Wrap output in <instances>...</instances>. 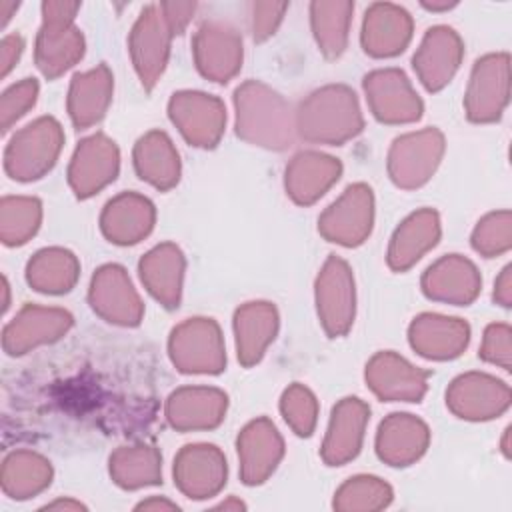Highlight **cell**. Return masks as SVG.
<instances>
[{
	"label": "cell",
	"mask_w": 512,
	"mask_h": 512,
	"mask_svg": "<svg viewBox=\"0 0 512 512\" xmlns=\"http://www.w3.org/2000/svg\"><path fill=\"white\" fill-rule=\"evenodd\" d=\"M238 136L266 148H286L292 142V120L286 102L262 84L248 82L236 90Z\"/></svg>",
	"instance_id": "6da1fadb"
},
{
	"label": "cell",
	"mask_w": 512,
	"mask_h": 512,
	"mask_svg": "<svg viewBox=\"0 0 512 512\" xmlns=\"http://www.w3.org/2000/svg\"><path fill=\"white\" fill-rule=\"evenodd\" d=\"M362 118L354 92L344 86H328L314 92L300 108L298 130L314 142L340 144L356 136Z\"/></svg>",
	"instance_id": "7a4b0ae2"
},
{
	"label": "cell",
	"mask_w": 512,
	"mask_h": 512,
	"mask_svg": "<svg viewBox=\"0 0 512 512\" xmlns=\"http://www.w3.org/2000/svg\"><path fill=\"white\" fill-rule=\"evenodd\" d=\"M60 146V124L54 118H38L12 136L4 152V170L14 180H36L54 166Z\"/></svg>",
	"instance_id": "3957f363"
},
{
	"label": "cell",
	"mask_w": 512,
	"mask_h": 512,
	"mask_svg": "<svg viewBox=\"0 0 512 512\" xmlns=\"http://www.w3.org/2000/svg\"><path fill=\"white\" fill-rule=\"evenodd\" d=\"M78 4L46 2L44 24L36 40V64L44 76L54 78L72 66L84 52L82 36L70 26Z\"/></svg>",
	"instance_id": "277c9868"
},
{
	"label": "cell",
	"mask_w": 512,
	"mask_h": 512,
	"mask_svg": "<svg viewBox=\"0 0 512 512\" xmlns=\"http://www.w3.org/2000/svg\"><path fill=\"white\" fill-rule=\"evenodd\" d=\"M170 352L184 372H218L224 364L220 332L212 320L196 318L174 330Z\"/></svg>",
	"instance_id": "5b68a950"
},
{
	"label": "cell",
	"mask_w": 512,
	"mask_h": 512,
	"mask_svg": "<svg viewBox=\"0 0 512 512\" xmlns=\"http://www.w3.org/2000/svg\"><path fill=\"white\" fill-rule=\"evenodd\" d=\"M318 312L330 336L344 334L354 318V286L348 266L330 258L318 278Z\"/></svg>",
	"instance_id": "8992f818"
},
{
	"label": "cell",
	"mask_w": 512,
	"mask_h": 512,
	"mask_svg": "<svg viewBox=\"0 0 512 512\" xmlns=\"http://www.w3.org/2000/svg\"><path fill=\"white\" fill-rule=\"evenodd\" d=\"M372 226V194L364 184L350 186L320 220V230L332 242L360 244Z\"/></svg>",
	"instance_id": "52a82bcc"
},
{
	"label": "cell",
	"mask_w": 512,
	"mask_h": 512,
	"mask_svg": "<svg viewBox=\"0 0 512 512\" xmlns=\"http://www.w3.org/2000/svg\"><path fill=\"white\" fill-rule=\"evenodd\" d=\"M72 324V316L56 308L26 306L4 328L2 346L8 354H24L30 348L60 338Z\"/></svg>",
	"instance_id": "ba28073f"
},
{
	"label": "cell",
	"mask_w": 512,
	"mask_h": 512,
	"mask_svg": "<svg viewBox=\"0 0 512 512\" xmlns=\"http://www.w3.org/2000/svg\"><path fill=\"white\" fill-rule=\"evenodd\" d=\"M442 152V136L436 130L398 138L390 152V174L400 186H418L434 172Z\"/></svg>",
	"instance_id": "9c48e42d"
},
{
	"label": "cell",
	"mask_w": 512,
	"mask_h": 512,
	"mask_svg": "<svg viewBox=\"0 0 512 512\" xmlns=\"http://www.w3.org/2000/svg\"><path fill=\"white\" fill-rule=\"evenodd\" d=\"M364 88L378 120L410 122L418 120L422 114V102L414 96L406 76L398 70H380L366 76Z\"/></svg>",
	"instance_id": "30bf717a"
},
{
	"label": "cell",
	"mask_w": 512,
	"mask_h": 512,
	"mask_svg": "<svg viewBox=\"0 0 512 512\" xmlns=\"http://www.w3.org/2000/svg\"><path fill=\"white\" fill-rule=\"evenodd\" d=\"M170 116L180 126L184 136L196 146H214L226 120L220 100L206 94H174Z\"/></svg>",
	"instance_id": "8fae6325"
},
{
	"label": "cell",
	"mask_w": 512,
	"mask_h": 512,
	"mask_svg": "<svg viewBox=\"0 0 512 512\" xmlns=\"http://www.w3.org/2000/svg\"><path fill=\"white\" fill-rule=\"evenodd\" d=\"M174 476L190 498H206L226 482V460L216 446H186L176 460Z\"/></svg>",
	"instance_id": "7c38bea8"
},
{
	"label": "cell",
	"mask_w": 512,
	"mask_h": 512,
	"mask_svg": "<svg viewBox=\"0 0 512 512\" xmlns=\"http://www.w3.org/2000/svg\"><path fill=\"white\" fill-rule=\"evenodd\" d=\"M118 170V150L104 136H92L78 146L72 166L70 184L78 196H90L106 182L114 180Z\"/></svg>",
	"instance_id": "4fadbf2b"
},
{
	"label": "cell",
	"mask_w": 512,
	"mask_h": 512,
	"mask_svg": "<svg viewBox=\"0 0 512 512\" xmlns=\"http://www.w3.org/2000/svg\"><path fill=\"white\" fill-rule=\"evenodd\" d=\"M90 300L94 310L110 318V322L136 324L142 314L140 300L126 280V274L118 266H106L94 276Z\"/></svg>",
	"instance_id": "5bb4252c"
},
{
	"label": "cell",
	"mask_w": 512,
	"mask_h": 512,
	"mask_svg": "<svg viewBox=\"0 0 512 512\" xmlns=\"http://www.w3.org/2000/svg\"><path fill=\"white\" fill-rule=\"evenodd\" d=\"M368 414V406L358 398H346L334 408L322 450V456L328 464L338 466L358 454Z\"/></svg>",
	"instance_id": "9a60e30c"
},
{
	"label": "cell",
	"mask_w": 512,
	"mask_h": 512,
	"mask_svg": "<svg viewBox=\"0 0 512 512\" xmlns=\"http://www.w3.org/2000/svg\"><path fill=\"white\" fill-rule=\"evenodd\" d=\"M242 456V478L246 484H260L276 468L282 456V440L268 420L252 422L238 438Z\"/></svg>",
	"instance_id": "2e32d148"
},
{
	"label": "cell",
	"mask_w": 512,
	"mask_h": 512,
	"mask_svg": "<svg viewBox=\"0 0 512 512\" xmlns=\"http://www.w3.org/2000/svg\"><path fill=\"white\" fill-rule=\"evenodd\" d=\"M366 380L382 398L418 400L426 390V372L416 370L396 354H378L368 370Z\"/></svg>",
	"instance_id": "e0dca14e"
},
{
	"label": "cell",
	"mask_w": 512,
	"mask_h": 512,
	"mask_svg": "<svg viewBox=\"0 0 512 512\" xmlns=\"http://www.w3.org/2000/svg\"><path fill=\"white\" fill-rule=\"evenodd\" d=\"M168 28L156 16V8L150 6L142 12V18L134 26L132 34V56L136 70L142 78V84L148 88L156 82L158 74L164 68L168 54Z\"/></svg>",
	"instance_id": "ac0fdd59"
},
{
	"label": "cell",
	"mask_w": 512,
	"mask_h": 512,
	"mask_svg": "<svg viewBox=\"0 0 512 512\" xmlns=\"http://www.w3.org/2000/svg\"><path fill=\"white\" fill-rule=\"evenodd\" d=\"M194 48L198 68L204 76H210L216 82H226L238 70L242 50L232 30L216 24H206L200 28Z\"/></svg>",
	"instance_id": "d6986e66"
},
{
	"label": "cell",
	"mask_w": 512,
	"mask_h": 512,
	"mask_svg": "<svg viewBox=\"0 0 512 512\" xmlns=\"http://www.w3.org/2000/svg\"><path fill=\"white\" fill-rule=\"evenodd\" d=\"M428 444L426 426L410 414H392L378 432V454L392 466H406L416 460Z\"/></svg>",
	"instance_id": "ffe728a7"
},
{
	"label": "cell",
	"mask_w": 512,
	"mask_h": 512,
	"mask_svg": "<svg viewBox=\"0 0 512 512\" xmlns=\"http://www.w3.org/2000/svg\"><path fill=\"white\" fill-rule=\"evenodd\" d=\"M460 58L458 38L450 28L428 30L420 52L414 56V68L418 70L428 90L442 88L454 74Z\"/></svg>",
	"instance_id": "44dd1931"
},
{
	"label": "cell",
	"mask_w": 512,
	"mask_h": 512,
	"mask_svg": "<svg viewBox=\"0 0 512 512\" xmlns=\"http://www.w3.org/2000/svg\"><path fill=\"white\" fill-rule=\"evenodd\" d=\"M338 174L340 164L334 158L314 152L298 154L286 170V188H290V196L296 202L308 204L322 196L324 190L338 180Z\"/></svg>",
	"instance_id": "7402d4cb"
},
{
	"label": "cell",
	"mask_w": 512,
	"mask_h": 512,
	"mask_svg": "<svg viewBox=\"0 0 512 512\" xmlns=\"http://www.w3.org/2000/svg\"><path fill=\"white\" fill-rule=\"evenodd\" d=\"M410 38V18L404 10L390 4H378L366 14L364 46L374 56H392L402 52Z\"/></svg>",
	"instance_id": "603a6c76"
},
{
	"label": "cell",
	"mask_w": 512,
	"mask_h": 512,
	"mask_svg": "<svg viewBox=\"0 0 512 512\" xmlns=\"http://www.w3.org/2000/svg\"><path fill=\"white\" fill-rule=\"evenodd\" d=\"M154 210L146 198L124 194L110 202L102 216V228L112 242L130 244L138 242L152 228Z\"/></svg>",
	"instance_id": "cb8c5ba5"
},
{
	"label": "cell",
	"mask_w": 512,
	"mask_h": 512,
	"mask_svg": "<svg viewBox=\"0 0 512 512\" xmlns=\"http://www.w3.org/2000/svg\"><path fill=\"white\" fill-rule=\"evenodd\" d=\"M226 396L218 390L186 388L172 394L168 402V418L176 428H210L222 420Z\"/></svg>",
	"instance_id": "d4e9b609"
},
{
	"label": "cell",
	"mask_w": 512,
	"mask_h": 512,
	"mask_svg": "<svg viewBox=\"0 0 512 512\" xmlns=\"http://www.w3.org/2000/svg\"><path fill=\"white\" fill-rule=\"evenodd\" d=\"M182 268L184 258L172 244L158 246L140 262L142 280L146 282L148 290L168 308H174L180 302Z\"/></svg>",
	"instance_id": "484cf974"
},
{
	"label": "cell",
	"mask_w": 512,
	"mask_h": 512,
	"mask_svg": "<svg viewBox=\"0 0 512 512\" xmlns=\"http://www.w3.org/2000/svg\"><path fill=\"white\" fill-rule=\"evenodd\" d=\"M468 328L466 324L454 322L452 318L420 316L410 328V342L428 358H450L466 346Z\"/></svg>",
	"instance_id": "4316f807"
},
{
	"label": "cell",
	"mask_w": 512,
	"mask_h": 512,
	"mask_svg": "<svg viewBox=\"0 0 512 512\" xmlns=\"http://www.w3.org/2000/svg\"><path fill=\"white\" fill-rule=\"evenodd\" d=\"M52 468L34 452H12L2 466V490L14 500H26L50 484Z\"/></svg>",
	"instance_id": "83f0119b"
},
{
	"label": "cell",
	"mask_w": 512,
	"mask_h": 512,
	"mask_svg": "<svg viewBox=\"0 0 512 512\" xmlns=\"http://www.w3.org/2000/svg\"><path fill=\"white\" fill-rule=\"evenodd\" d=\"M440 234L438 228V216L430 210L414 214L410 220L398 228V232L392 238L390 246V266L396 270H404L410 264H414L422 252H426L430 246L436 244V238Z\"/></svg>",
	"instance_id": "f1b7e54d"
},
{
	"label": "cell",
	"mask_w": 512,
	"mask_h": 512,
	"mask_svg": "<svg viewBox=\"0 0 512 512\" xmlns=\"http://www.w3.org/2000/svg\"><path fill=\"white\" fill-rule=\"evenodd\" d=\"M110 100V74L104 66L88 74L74 76L70 88V116L78 128L90 126L104 116Z\"/></svg>",
	"instance_id": "f546056e"
},
{
	"label": "cell",
	"mask_w": 512,
	"mask_h": 512,
	"mask_svg": "<svg viewBox=\"0 0 512 512\" xmlns=\"http://www.w3.org/2000/svg\"><path fill=\"white\" fill-rule=\"evenodd\" d=\"M276 332V312L266 302L250 304L236 314V334H238V358L244 364H254L260 360L266 344Z\"/></svg>",
	"instance_id": "4dcf8cb0"
},
{
	"label": "cell",
	"mask_w": 512,
	"mask_h": 512,
	"mask_svg": "<svg viewBox=\"0 0 512 512\" xmlns=\"http://www.w3.org/2000/svg\"><path fill=\"white\" fill-rule=\"evenodd\" d=\"M134 158L142 180H148L158 188H170L178 182V154L162 132L144 136L136 146Z\"/></svg>",
	"instance_id": "1f68e13d"
},
{
	"label": "cell",
	"mask_w": 512,
	"mask_h": 512,
	"mask_svg": "<svg viewBox=\"0 0 512 512\" xmlns=\"http://www.w3.org/2000/svg\"><path fill=\"white\" fill-rule=\"evenodd\" d=\"M78 276V264L76 258L58 248L42 250L38 252L26 268V278L30 286H34L40 292H66L76 282Z\"/></svg>",
	"instance_id": "d6a6232c"
},
{
	"label": "cell",
	"mask_w": 512,
	"mask_h": 512,
	"mask_svg": "<svg viewBox=\"0 0 512 512\" xmlns=\"http://www.w3.org/2000/svg\"><path fill=\"white\" fill-rule=\"evenodd\" d=\"M424 292L430 298L468 302L476 292L474 268L458 258L440 260L424 276Z\"/></svg>",
	"instance_id": "836d02e7"
},
{
	"label": "cell",
	"mask_w": 512,
	"mask_h": 512,
	"mask_svg": "<svg viewBox=\"0 0 512 512\" xmlns=\"http://www.w3.org/2000/svg\"><path fill=\"white\" fill-rule=\"evenodd\" d=\"M40 202L36 198L6 196L0 204V236L6 246L24 244L40 224Z\"/></svg>",
	"instance_id": "e575fe53"
},
{
	"label": "cell",
	"mask_w": 512,
	"mask_h": 512,
	"mask_svg": "<svg viewBox=\"0 0 512 512\" xmlns=\"http://www.w3.org/2000/svg\"><path fill=\"white\" fill-rule=\"evenodd\" d=\"M110 472L124 488L156 484L160 478V458L146 446L136 450H120L110 460Z\"/></svg>",
	"instance_id": "d590c367"
},
{
	"label": "cell",
	"mask_w": 512,
	"mask_h": 512,
	"mask_svg": "<svg viewBox=\"0 0 512 512\" xmlns=\"http://www.w3.org/2000/svg\"><path fill=\"white\" fill-rule=\"evenodd\" d=\"M352 4H312V22L318 44L328 56H338L346 44Z\"/></svg>",
	"instance_id": "8d00e7d4"
},
{
	"label": "cell",
	"mask_w": 512,
	"mask_h": 512,
	"mask_svg": "<svg viewBox=\"0 0 512 512\" xmlns=\"http://www.w3.org/2000/svg\"><path fill=\"white\" fill-rule=\"evenodd\" d=\"M392 500V490L388 484L380 482L378 478H370V476H358V478H350V482H346L336 500L334 506L340 510H374V508H382Z\"/></svg>",
	"instance_id": "74e56055"
},
{
	"label": "cell",
	"mask_w": 512,
	"mask_h": 512,
	"mask_svg": "<svg viewBox=\"0 0 512 512\" xmlns=\"http://www.w3.org/2000/svg\"><path fill=\"white\" fill-rule=\"evenodd\" d=\"M282 412L286 422L296 430L300 436H308L314 428L316 422V402L314 396L302 388V386H292L286 390L282 398Z\"/></svg>",
	"instance_id": "f35d334b"
},
{
	"label": "cell",
	"mask_w": 512,
	"mask_h": 512,
	"mask_svg": "<svg viewBox=\"0 0 512 512\" xmlns=\"http://www.w3.org/2000/svg\"><path fill=\"white\" fill-rule=\"evenodd\" d=\"M38 94V82L34 78H24L22 82L10 86L0 100V126L2 132H8L10 126L34 106Z\"/></svg>",
	"instance_id": "ab89813d"
},
{
	"label": "cell",
	"mask_w": 512,
	"mask_h": 512,
	"mask_svg": "<svg viewBox=\"0 0 512 512\" xmlns=\"http://www.w3.org/2000/svg\"><path fill=\"white\" fill-rule=\"evenodd\" d=\"M286 8V4H260V6H254V10L260 14V16H254V38L256 40H264L266 36H270L280 20V14L282 10Z\"/></svg>",
	"instance_id": "60d3db41"
},
{
	"label": "cell",
	"mask_w": 512,
	"mask_h": 512,
	"mask_svg": "<svg viewBox=\"0 0 512 512\" xmlns=\"http://www.w3.org/2000/svg\"><path fill=\"white\" fill-rule=\"evenodd\" d=\"M24 48V40L18 34H8L2 40L0 46V66H2V76H8V72L14 68V64L18 62L20 54Z\"/></svg>",
	"instance_id": "b9f144b4"
},
{
	"label": "cell",
	"mask_w": 512,
	"mask_h": 512,
	"mask_svg": "<svg viewBox=\"0 0 512 512\" xmlns=\"http://www.w3.org/2000/svg\"><path fill=\"white\" fill-rule=\"evenodd\" d=\"M178 510V506L174 502H168V500H158V498H152V500H146V502H140L136 506V510Z\"/></svg>",
	"instance_id": "7bdbcfd3"
},
{
	"label": "cell",
	"mask_w": 512,
	"mask_h": 512,
	"mask_svg": "<svg viewBox=\"0 0 512 512\" xmlns=\"http://www.w3.org/2000/svg\"><path fill=\"white\" fill-rule=\"evenodd\" d=\"M18 8V4L16 2H10V0H2L0 2V16H2V26H6L8 24V20H10V16H12V12Z\"/></svg>",
	"instance_id": "ee69618b"
},
{
	"label": "cell",
	"mask_w": 512,
	"mask_h": 512,
	"mask_svg": "<svg viewBox=\"0 0 512 512\" xmlns=\"http://www.w3.org/2000/svg\"><path fill=\"white\" fill-rule=\"evenodd\" d=\"M44 508H46V510H48V508H50V510H52V508H72V510H78V508H84V506H82V504H78V502H72V500H64V502H62V500H58V502L46 504Z\"/></svg>",
	"instance_id": "f6af8a7d"
},
{
	"label": "cell",
	"mask_w": 512,
	"mask_h": 512,
	"mask_svg": "<svg viewBox=\"0 0 512 512\" xmlns=\"http://www.w3.org/2000/svg\"><path fill=\"white\" fill-rule=\"evenodd\" d=\"M218 508H244V504H242V502H234V500H230V502H222Z\"/></svg>",
	"instance_id": "bcb514c9"
}]
</instances>
